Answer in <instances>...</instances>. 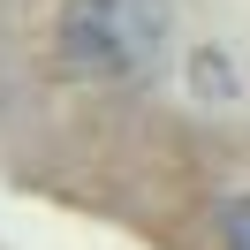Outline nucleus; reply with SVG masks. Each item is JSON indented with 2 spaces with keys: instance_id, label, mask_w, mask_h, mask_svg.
<instances>
[{
  "instance_id": "nucleus-2",
  "label": "nucleus",
  "mask_w": 250,
  "mask_h": 250,
  "mask_svg": "<svg viewBox=\"0 0 250 250\" xmlns=\"http://www.w3.org/2000/svg\"><path fill=\"white\" fill-rule=\"evenodd\" d=\"M220 235H228V250H250V197H235L220 212Z\"/></svg>"
},
{
  "instance_id": "nucleus-1",
  "label": "nucleus",
  "mask_w": 250,
  "mask_h": 250,
  "mask_svg": "<svg viewBox=\"0 0 250 250\" xmlns=\"http://www.w3.org/2000/svg\"><path fill=\"white\" fill-rule=\"evenodd\" d=\"M167 46V0H68L61 16V61L99 76H137Z\"/></svg>"
}]
</instances>
